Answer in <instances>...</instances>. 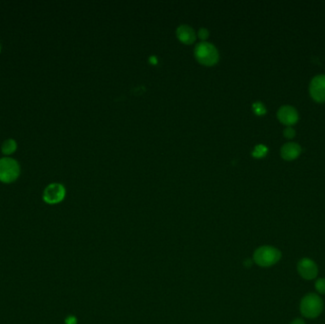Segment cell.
Segmentation results:
<instances>
[{
    "instance_id": "1",
    "label": "cell",
    "mask_w": 325,
    "mask_h": 324,
    "mask_svg": "<svg viewBox=\"0 0 325 324\" xmlns=\"http://www.w3.org/2000/svg\"><path fill=\"white\" fill-rule=\"evenodd\" d=\"M323 309V299L316 293H308L299 303L300 314L306 318H316L322 313Z\"/></svg>"
},
{
    "instance_id": "2",
    "label": "cell",
    "mask_w": 325,
    "mask_h": 324,
    "mask_svg": "<svg viewBox=\"0 0 325 324\" xmlns=\"http://www.w3.org/2000/svg\"><path fill=\"white\" fill-rule=\"evenodd\" d=\"M196 60L204 66H212L219 61V51L215 45L207 41H201L194 48Z\"/></svg>"
},
{
    "instance_id": "3",
    "label": "cell",
    "mask_w": 325,
    "mask_h": 324,
    "mask_svg": "<svg viewBox=\"0 0 325 324\" xmlns=\"http://www.w3.org/2000/svg\"><path fill=\"white\" fill-rule=\"evenodd\" d=\"M281 259V250L271 246H260L253 255V261L261 267H270Z\"/></svg>"
},
{
    "instance_id": "4",
    "label": "cell",
    "mask_w": 325,
    "mask_h": 324,
    "mask_svg": "<svg viewBox=\"0 0 325 324\" xmlns=\"http://www.w3.org/2000/svg\"><path fill=\"white\" fill-rule=\"evenodd\" d=\"M20 174V167L18 161L12 158L0 159V181L2 183H13Z\"/></svg>"
},
{
    "instance_id": "5",
    "label": "cell",
    "mask_w": 325,
    "mask_h": 324,
    "mask_svg": "<svg viewBox=\"0 0 325 324\" xmlns=\"http://www.w3.org/2000/svg\"><path fill=\"white\" fill-rule=\"evenodd\" d=\"M297 271L303 280H315L318 275V266L312 259L302 258L298 262Z\"/></svg>"
},
{
    "instance_id": "6",
    "label": "cell",
    "mask_w": 325,
    "mask_h": 324,
    "mask_svg": "<svg viewBox=\"0 0 325 324\" xmlns=\"http://www.w3.org/2000/svg\"><path fill=\"white\" fill-rule=\"evenodd\" d=\"M65 196H66V189L64 185L58 183H53V184H49L45 188L43 200L47 203L55 204L63 201Z\"/></svg>"
},
{
    "instance_id": "7",
    "label": "cell",
    "mask_w": 325,
    "mask_h": 324,
    "mask_svg": "<svg viewBox=\"0 0 325 324\" xmlns=\"http://www.w3.org/2000/svg\"><path fill=\"white\" fill-rule=\"evenodd\" d=\"M311 97L318 103L325 102V75L319 74L312 79L309 87Z\"/></svg>"
},
{
    "instance_id": "8",
    "label": "cell",
    "mask_w": 325,
    "mask_h": 324,
    "mask_svg": "<svg viewBox=\"0 0 325 324\" xmlns=\"http://www.w3.org/2000/svg\"><path fill=\"white\" fill-rule=\"evenodd\" d=\"M277 116L280 122L286 126H293L299 120L298 112L292 105H282L278 111Z\"/></svg>"
},
{
    "instance_id": "9",
    "label": "cell",
    "mask_w": 325,
    "mask_h": 324,
    "mask_svg": "<svg viewBox=\"0 0 325 324\" xmlns=\"http://www.w3.org/2000/svg\"><path fill=\"white\" fill-rule=\"evenodd\" d=\"M176 36L182 43L190 45L195 41L197 34L195 33L193 28L185 24H182L177 28Z\"/></svg>"
},
{
    "instance_id": "10",
    "label": "cell",
    "mask_w": 325,
    "mask_h": 324,
    "mask_svg": "<svg viewBox=\"0 0 325 324\" xmlns=\"http://www.w3.org/2000/svg\"><path fill=\"white\" fill-rule=\"evenodd\" d=\"M301 148L297 143H287L282 146L281 149V157L286 161H292L299 157Z\"/></svg>"
},
{
    "instance_id": "11",
    "label": "cell",
    "mask_w": 325,
    "mask_h": 324,
    "mask_svg": "<svg viewBox=\"0 0 325 324\" xmlns=\"http://www.w3.org/2000/svg\"><path fill=\"white\" fill-rule=\"evenodd\" d=\"M17 147H18V145H17L16 141L13 140V139H8L2 144L1 149L4 154L10 155L17 150Z\"/></svg>"
},
{
    "instance_id": "12",
    "label": "cell",
    "mask_w": 325,
    "mask_h": 324,
    "mask_svg": "<svg viewBox=\"0 0 325 324\" xmlns=\"http://www.w3.org/2000/svg\"><path fill=\"white\" fill-rule=\"evenodd\" d=\"M267 150L268 149L264 145H262V144L261 145H257L255 148H254V149H253V151H252V155H253V157L255 158L264 157V156L266 155Z\"/></svg>"
},
{
    "instance_id": "13",
    "label": "cell",
    "mask_w": 325,
    "mask_h": 324,
    "mask_svg": "<svg viewBox=\"0 0 325 324\" xmlns=\"http://www.w3.org/2000/svg\"><path fill=\"white\" fill-rule=\"evenodd\" d=\"M316 291L320 295H325V278H319L315 282Z\"/></svg>"
},
{
    "instance_id": "14",
    "label": "cell",
    "mask_w": 325,
    "mask_h": 324,
    "mask_svg": "<svg viewBox=\"0 0 325 324\" xmlns=\"http://www.w3.org/2000/svg\"><path fill=\"white\" fill-rule=\"evenodd\" d=\"M252 107H253V111L257 115H264L266 113V109L264 106L263 103L261 102H256L253 105H252Z\"/></svg>"
},
{
    "instance_id": "15",
    "label": "cell",
    "mask_w": 325,
    "mask_h": 324,
    "mask_svg": "<svg viewBox=\"0 0 325 324\" xmlns=\"http://www.w3.org/2000/svg\"><path fill=\"white\" fill-rule=\"evenodd\" d=\"M197 36L200 39H202V41H205L206 38L209 36V32L205 28H200L199 31H198V33H197Z\"/></svg>"
},
{
    "instance_id": "16",
    "label": "cell",
    "mask_w": 325,
    "mask_h": 324,
    "mask_svg": "<svg viewBox=\"0 0 325 324\" xmlns=\"http://www.w3.org/2000/svg\"><path fill=\"white\" fill-rule=\"evenodd\" d=\"M283 134H284V136H285L286 138L292 139V138H294V136H295L296 132H295V131H294L292 128H287V129H285V130H284Z\"/></svg>"
},
{
    "instance_id": "17",
    "label": "cell",
    "mask_w": 325,
    "mask_h": 324,
    "mask_svg": "<svg viewBox=\"0 0 325 324\" xmlns=\"http://www.w3.org/2000/svg\"><path fill=\"white\" fill-rule=\"evenodd\" d=\"M65 322H66V324H76V322H77V319H76V317H75V316L70 315V316H68V317L66 318Z\"/></svg>"
},
{
    "instance_id": "18",
    "label": "cell",
    "mask_w": 325,
    "mask_h": 324,
    "mask_svg": "<svg viewBox=\"0 0 325 324\" xmlns=\"http://www.w3.org/2000/svg\"><path fill=\"white\" fill-rule=\"evenodd\" d=\"M290 324H305V322H304V320H303V319H301V318H296V319H294Z\"/></svg>"
}]
</instances>
